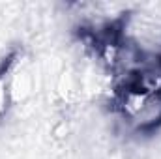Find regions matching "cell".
<instances>
[{"label":"cell","mask_w":161,"mask_h":159,"mask_svg":"<svg viewBox=\"0 0 161 159\" xmlns=\"http://www.w3.org/2000/svg\"><path fill=\"white\" fill-rule=\"evenodd\" d=\"M111 105L129 133H158L161 129V71L156 66H148L116 80Z\"/></svg>","instance_id":"cell-1"},{"label":"cell","mask_w":161,"mask_h":159,"mask_svg":"<svg viewBox=\"0 0 161 159\" xmlns=\"http://www.w3.org/2000/svg\"><path fill=\"white\" fill-rule=\"evenodd\" d=\"M11 109H13V101H11L9 82H8V71L6 68H2L0 69V123L6 120Z\"/></svg>","instance_id":"cell-2"},{"label":"cell","mask_w":161,"mask_h":159,"mask_svg":"<svg viewBox=\"0 0 161 159\" xmlns=\"http://www.w3.org/2000/svg\"><path fill=\"white\" fill-rule=\"evenodd\" d=\"M154 64H156V68L161 71V43H159V47L156 49V52H154Z\"/></svg>","instance_id":"cell-3"}]
</instances>
